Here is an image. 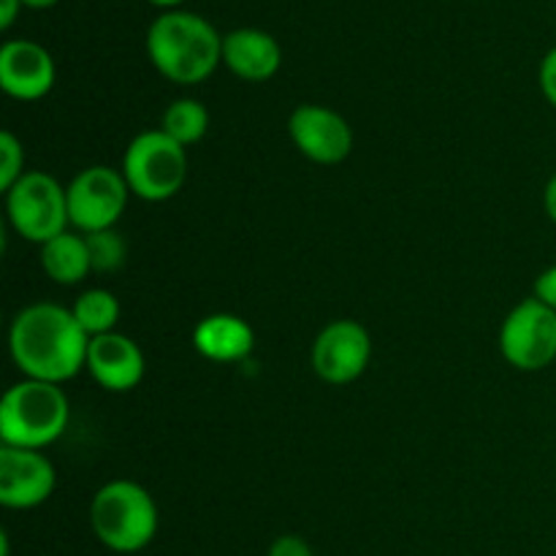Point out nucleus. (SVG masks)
Segmentation results:
<instances>
[{
  "instance_id": "f257e3e1",
  "label": "nucleus",
  "mask_w": 556,
  "mask_h": 556,
  "mask_svg": "<svg viewBox=\"0 0 556 556\" xmlns=\"http://www.w3.org/2000/svg\"><path fill=\"white\" fill-rule=\"evenodd\" d=\"M90 337L74 313L54 302H36L22 309L9 331V351L16 369L30 380L65 383L87 367Z\"/></svg>"
},
{
  "instance_id": "f03ea898",
  "label": "nucleus",
  "mask_w": 556,
  "mask_h": 556,
  "mask_svg": "<svg viewBox=\"0 0 556 556\" xmlns=\"http://www.w3.org/2000/svg\"><path fill=\"white\" fill-rule=\"evenodd\" d=\"M152 65L177 85H199L223 60V38L215 27L188 11H168L147 33Z\"/></svg>"
},
{
  "instance_id": "7ed1b4c3",
  "label": "nucleus",
  "mask_w": 556,
  "mask_h": 556,
  "mask_svg": "<svg viewBox=\"0 0 556 556\" xmlns=\"http://www.w3.org/2000/svg\"><path fill=\"white\" fill-rule=\"evenodd\" d=\"M71 405L58 383L22 380L0 400V440L11 448L41 451L63 438Z\"/></svg>"
},
{
  "instance_id": "20e7f679",
  "label": "nucleus",
  "mask_w": 556,
  "mask_h": 556,
  "mask_svg": "<svg viewBox=\"0 0 556 556\" xmlns=\"http://www.w3.org/2000/svg\"><path fill=\"white\" fill-rule=\"evenodd\" d=\"M90 525L98 541L117 554H136L157 532V505L144 486L134 481H109L90 503Z\"/></svg>"
},
{
  "instance_id": "39448f33",
  "label": "nucleus",
  "mask_w": 556,
  "mask_h": 556,
  "mask_svg": "<svg viewBox=\"0 0 556 556\" xmlns=\"http://www.w3.org/2000/svg\"><path fill=\"white\" fill-rule=\"evenodd\" d=\"M123 177L141 201H168L182 190L188 177V152L163 130H144L123 155Z\"/></svg>"
},
{
  "instance_id": "423d86ee",
  "label": "nucleus",
  "mask_w": 556,
  "mask_h": 556,
  "mask_svg": "<svg viewBox=\"0 0 556 556\" xmlns=\"http://www.w3.org/2000/svg\"><path fill=\"white\" fill-rule=\"evenodd\" d=\"M5 215L14 231L27 242L47 244L49 239L65 233L68 217V193L54 177L43 172H27L5 193Z\"/></svg>"
},
{
  "instance_id": "0eeeda50",
  "label": "nucleus",
  "mask_w": 556,
  "mask_h": 556,
  "mask_svg": "<svg viewBox=\"0 0 556 556\" xmlns=\"http://www.w3.org/2000/svg\"><path fill=\"white\" fill-rule=\"evenodd\" d=\"M500 351L510 367L541 372L556 358V313L541 299L516 304L500 329Z\"/></svg>"
},
{
  "instance_id": "6e6552de",
  "label": "nucleus",
  "mask_w": 556,
  "mask_h": 556,
  "mask_svg": "<svg viewBox=\"0 0 556 556\" xmlns=\"http://www.w3.org/2000/svg\"><path fill=\"white\" fill-rule=\"evenodd\" d=\"M65 193H68L71 226L79 228L81 233H96L109 231L123 217L130 188L117 168L90 166L71 179Z\"/></svg>"
},
{
  "instance_id": "1a4fd4ad",
  "label": "nucleus",
  "mask_w": 556,
  "mask_h": 556,
  "mask_svg": "<svg viewBox=\"0 0 556 556\" xmlns=\"http://www.w3.org/2000/svg\"><path fill=\"white\" fill-rule=\"evenodd\" d=\"M369 358H372V340L356 320H334L315 337L313 369L326 383H353L369 367Z\"/></svg>"
},
{
  "instance_id": "9d476101",
  "label": "nucleus",
  "mask_w": 556,
  "mask_h": 556,
  "mask_svg": "<svg viewBox=\"0 0 556 556\" xmlns=\"http://www.w3.org/2000/svg\"><path fill=\"white\" fill-rule=\"evenodd\" d=\"M288 130L304 157L320 166H337L353 152V130L334 109L304 103L293 109Z\"/></svg>"
},
{
  "instance_id": "9b49d317",
  "label": "nucleus",
  "mask_w": 556,
  "mask_h": 556,
  "mask_svg": "<svg viewBox=\"0 0 556 556\" xmlns=\"http://www.w3.org/2000/svg\"><path fill=\"white\" fill-rule=\"evenodd\" d=\"M54 467L41 451L0 445V505L30 510L47 503L54 492Z\"/></svg>"
},
{
  "instance_id": "f8f14e48",
  "label": "nucleus",
  "mask_w": 556,
  "mask_h": 556,
  "mask_svg": "<svg viewBox=\"0 0 556 556\" xmlns=\"http://www.w3.org/2000/svg\"><path fill=\"white\" fill-rule=\"evenodd\" d=\"M87 372L101 389L125 394V391H134L144 378V353L130 337L119 331L92 337L87 348Z\"/></svg>"
},
{
  "instance_id": "ddd939ff",
  "label": "nucleus",
  "mask_w": 556,
  "mask_h": 556,
  "mask_svg": "<svg viewBox=\"0 0 556 556\" xmlns=\"http://www.w3.org/2000/svg\"><path fill=\"white\" fill-rule=\"evenodd\" d=\"M54 85V60L41 43L9 41L0 49V87L16 101H38Z\"/></svg>"
},
{
  "instance_id": "4468645a",
  "label": "nucleus",
  "mask_w": 556,
  "mask_h": 556,
  "mask_svg": "<svg viewBox=\"0 0 556 556\" xmlns=\"http://www.w3.org/2000/svg\"><path fill=\"white\" fill-rule=\"evenodd\" d=\"M193 348L215 364H237L253 353L255 331L244 318L231 313L206 315L193 331Z\"/></svg>"
},
{
  "instance_id": "2eb2a0df",
  "label": "nucleus",
  "mask_w": 556,
  "mask_h": 556,
  "mask_svg": "<svg viewBox=\"0 0 556 556\" xmlns=\"http://www.w3.org/2000/svg\"><path fill=\"white\" fill-rule=\"evenodd\" d=\"M223 63L239 79L266 81L277 74L282 63L280 43L269 33L242 27V30H233L223 38Z\"/></svg>"
},
{
  "instance_id": "dca6fc26",
  "label": "nucleus",
  "mask_w": 556,
  "mask_h": 556,
  "mask_svg": "<svg viewBox=\"0 0 556 556\" xmlns=\"http://www.w3.org/2000/svg\"><path fill=\"white\" fill-rule=\"evenodd\" d=\"M41 266L58 286H76L92 271L85 233H60L41 244Z\"/></svg>"
},
{
  "instance_id": "f3484780",
  "label": "nucleus",
  "mask_w": 556,
  "mask_h": 556,
  "mask_svg": "<svg viewBox=\"0 0 556 556\" xmlns=\"http://www.w3.org/2000/svg\"><path fill=\"white\" fill-rule=\"evenodd\" d=\"M161 130L182 147H190L204 139L210 130V112L195 98H179V101L168 103V109L163 112Z\"/></svg>"
},
{
  "instance_id": "a211bd4d",
  "label": "nucleus",
  "mask_w": 556,
  "mask_h": 556,
  "mask_svg": "<svg viewBox=\"0 0 556 556\" xmlns=\"http://www.w3.org/2000/svg\"><path fill=\"white\" fill-rule=\"evenodd\" d=\"M71 313H74L76 324H79L81 329H85V334L92 340V337L114 331V326H117L119 320V302L112 291H106V288H90V291H85L76 299Z\"/></svg>"
},
{
  "instance_id": "6ab92c4d",
  "label": "nucleus",
  "mask_w": 556,
  "mask_h": 556,
  "mask_svg": "<svg viewBox=\"0 0 556 556\" xmlns=\"http://www.w3.org/2000/svg\"><path fill=\"white\" fill-rule=\"evenodd\" d=\"M87 239V250H90V264L92 271H117L119 266L125 264V239L119 237L114 228L109 231H96V233H85Z\"/></svg>"
},
{
  "instance_id": "aec40b11",
  "label": "nucleus",
  "mask_w": 556,
  "mask_h": 556,
  "mask_svg": "<svg viewBox=\"0 0 556 556\" xmlns=\"http://www.w3.org/2000/svg\"><path fill=\"white\" fill-rule=\"evenodd\" d=\"M25 174V147L11 130H3L0 134V190L9 193Z\"/></svg>"
},
{
  "instance_id": "412c9836",
  "label": "nucleus",
  "mask_w": 556,
  "mask_h": 556,
  "mask_svg": "<svg viewBox=\"0 0 556 556\" xmlns=\"http://www.w3.org/2000/svg\"><path fill=\"white\" fill-rule=\"evenodd\" d=\"M269 556H315L309 543L299 535H280L269 546Z\"/></svg>"
},
{
  "instance_id": "4be33fe9",
  "label": "nucleus",
  "mask_w": 556,
  "mask_h": 556,
  "mask_svg": "<svg viewBox=\"0 0 556 556\" xmlns=\"http://www.w3.org/2000/svg\"><path fill=\"white\" fill-rule=\"evenodd\" d=\"M541 90L546 96V101L556 109V47L541 63Z\"/></svg>"
},
{
  "instance_id": "5701e85b",
  "label": "nucleus",
  "mask_w": 556,
  "mask_h": 556,
  "mask_svg": "<svg viewBox=\"0 0 556 556\" xmlns=\"http://www.w3.org/2000/svg\"><path fill=\"white\" fill-rule=\"evenodd\" d=\"M535 299H541L546 307H552L556 313V264L548 266L535 280Z\"/></svg>"
},
{
  "instance_id": "b1692460",
  "label": "nucleus",
  "mask_w": 556,
  "mask_h": 556,
  "mask_svg": "<svg viewBox=\"0 0 556 556\" xmlns=\"http://www.w3.org/2000/svg\"><path fill=\"white\" fill-rule=\"evenodd\" d=\"M20 5H22V0H3V3H0V27H11L16 11H20Z\"/></svg>"
},
{
  "instance_id": "393cba45",
  "label": "nucleus",
  "mask_w": 556,
  "mask_h": 556,
  "mask_svg": "<svg viewBox=\"0 0 556 556\" xmlns=\"http://www.w3.org/2000/svg\"><path fill=\"white\" fill-rule=\"evenodd\" d=\"M543 204H546V212L548 217L556 223V174L552 179H548L546 185V193H543Z\"/></svg>"
},
{
  "instance_id": "a878e982",
  "label": "nucleus",
  "mask_w": 556,
  "mask_h": 556,
  "mask_svg": "<svg viewBox=\"0 0 556 556\" xmlns=\"http://www.w3.org/2000/svg\"><path fill=\"white\" fill-rule=\"evenodd\" d=\"M25 5H30V9H49V5H54L58 0H22Z\"/></svg>"
},
{
  "instance_id": "bb28decb",
  "label": "nucleus",
  "mask_w": 556,
  "mask_h": 556,
  "mask_svg": "<svg viewBox=\"0 0 556 556\" xmlns=\"http://www.w3.org/2000/svg\"><path fill=\"white\" fill-rule=\"evenodd\" d=\"M150 3H155V5H177V3H182V0H150Z\"/></svg>"
}]
</instances>
